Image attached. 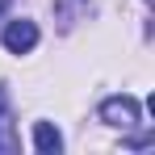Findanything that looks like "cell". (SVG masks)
Here are the masks:
<instances>
[{
  "instance_id": "obj_1",
  "label": "cell",
  "mask_w": 155,
  "mask_h": 155,
  "mask_svg": "<svg viewBox=\"0 0 155 155\" xmlns=\"http://www.w3.org/2000/svg\"><path fill=\"white\" fill-rule=\"evenodd\" d=\"M0 42H4V51H8V54H29L34 46H38V25H34L29 17H17V21L4 25Z\"/></svg>"
},
{
  "instance_id": "obj_2",
  "label": "cell",
  "mask_w": 155,
  "mask_h": 155,
  "mask_svg": "<svg viewBox=\"0 0 155 155\" xmlns=\"http://www.w3.org/2000/svg\"><path fill=\"white\" fill-rule=\"evenodd\" d=\"M101 117L109 126L130 130V126H138V101H134V97H109V101L101 105Z\"/></svg>"
},
{
  "instance_id": "obj_3",
  "label": "cell",
  "mask_w": 155,
  "mask_h": 155,
  "mask_svg": "<svg viewBox=\"0 0 155 155\" xmlns=\"http://www.w3.org/2000/svg\"><path fill=\"white\" fill-rule=\"evenodd\" d=\"M34 147L42 155H59L63 151V134H59L51 122H34Z\"/></svg>"
},
{
  "instance_id": "obj_4",
  "label": "cell",
  "mask_w": 155,
  "mask_h": 155,
  "mask_svg": "<svg viewBox=\"0 0 155 155\" xmlns=\"http://www.w3.org/2000/svg\"><path fill=\"white\" fill-rule=\"evenodd\" d=\"M0 151H17V138H13V113H8V92L0 84Z\"/></svg>"
},
{
  "instance_id": "obj_5",
  "label": "cell",
  "mask_w": 155,
  "mask_h": 155,
  "mask_svg": "<svg viewBox=\"0 0 155 155\" xmlns=\"http://www.w3.org/2000/svg\"><path fill=\"white\" fill-rule=\"evenodd\" d=\"M76 4H88V0H54V13L63 17V25H71V8Z\"/></svg>"
}]
</instances>
